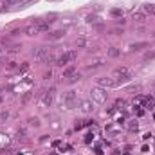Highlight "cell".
<instances>
[{
	"label": "cell",
	"instance_id": "4",
	"mask_svg": "<svg viewBox=\"0 0 155 155\" xmlns=\"http://www.w3.org/2000/svg\"><path fill=\"white\" fill-rule=\"evenodd\" d=\"M92 97H94L97 103H105V101H107V97H108V94H107V88L96 87V88L92 90Z\"/></svg>",
	"mask_w": 155,
	"mask_h": 155
},
{
	"label": "cell",
	"instance_id": "13",
	"mask_svg": "<svg viewBox=\"0 0 155 155\" xmlns=\"http://www.w3.org/2000/svg\"><path fill=\"white\" fill-rule=\"evenodd\" d=\"M7 117H9V112H7V110H2V112H0V123H4Z\"/></svg>",
	"mask_w": 155,
	"mask_h": 155
},
{
	"label": "cell",
	"instance_id": "12",
	"mask_svg": "<svg viewBox=\"0 0 155 155\" xmlns=\"http://www.w3.org/2000/svg\"><path fill=\"white\" fill-rule=\"evenodd\" d=\"M72 74H74V67H69V69L63 71V78H71Z\"/></svg>",
	"mask_w": 155,
	"mask_h": 155
},
{
	"label": "cell",
	"instance_id": "8",
	"mask_svg": "<svg viewBox=\"0 0 155 155\" xmlns=\"http://www.w3.org/2000/svg\"><path fill=\"white\" fill-rule=\"evenodd\" d=\"M65 33H67L65 29H58V31H52V33H49V35H47V40H49V41H56V40L63 38V36H65Z\"/></svg>",
	"mask_w": 155,
	"mask_h": 155
},
{
	"label": "cell",
	"instance_id": "15",
	"mask_svg": "<svg viewBox=\"0 0 155 155\" xmlns=\"http://www.w3.org/2000/svg\"><path fill=\"white\" fill-rule=\"evenodd\" d=\"M108 56L116 58V56H119V51H117V49H110V51H108Z\"/></svg>",
	"mask_w": 155,
	"mask_h": 155
},
{
	"label": "cell",
	"instance_id": "3",
	"mask_svg": "<svg viewBox=\"0 0 155 155\" xmlns=\"http://www.w3.org/2000/svg\"><path fill=\"white\" fill-rule=\"evenodd\" d=\"M76 56H78V54L74 52V51H67V52H63V54L58 58V61H56V63H58V65H61V67H63V65H69V63H72V61L76 60Z\"/></svg>",
	"mask_w": 155,
	"mask_h": 155
},
{
	"label": "cell",
	"instance_id": "6",
	"mask_svg": "<svg viewBox=\"0 0 155 155\" xmlns=\"http://www.w3.org/2000/svg\"><path fill=\"white\" fill-rule=\"evenodd\" d=\"M35 58H36L38 61H49V60H51V51H49L47 47H40L38 51L35 52Z\"/></svg>",
	"mask_w": 155,
	"mask_h": 155
},
{
	"label": "cell",
	"instance_id": "7",
	"mask_svg": "<svg viewBox=\"0 0 155 155\" xmlns=\"http://www.w3.org/2000/svg\"><path fill=\"white\" fill-rule=\"evenodd\" d=\"M96 85L97 87H101V88H107V87H117L116 79L110 76V78H97L96 79Z\"/></svg>",
	"mask_w": 155,
	"mask_h": 155
},
{
	"label": "cell",
	"instance_id": "1",
	"mask_svg": "<svg viewBox=\"0 0 155 155\" xmlns=\"http://www.w3.org/2000/svg\"><path fill=\"white\" fill-rule=\"evenodd\" d=\"M112 78L116 79L117 87H119V85H124V83L132 81V78H134V74H132V71H130L128 67H119V69H116V71H114V74H112Z\"/></svg>",
	"mask_w": 155,
	"mask_h": 155
},
{
	"label": "cell",
	"instance_id": "14",
	"mask_svg": "<svg viewBox=\"0 0 155 155\" xmlns=\"http://www.w3.org/2000/svg\"><path fill=\"white\" fill-rule=\"evenodd\" d=\"M143 47H146V43H144V41H143V43H134V45H132V49H134V51H141Z\"/></svg>",
	"mask_w": 155,
	"mask_h": 155
},
{
	"label": "cell",
	"instance_id": "5",
	"mask_svg": "<svg viewBox=\"0 0 155 155\" xmlns=\"http://www.w3.org/2000/svg\"><path fill=\"white\" fill-rule=\"evenodd\" d=\"M40 99H41V105H43V107H51V105H52V99H54V88L43 90Z\"/></svg>",
	"mask_w": 155,
	"mask_h": 155
},
{
	"label": "cell",
	"instance_id": "11",
	"mask_svg": "<svg viewBox=\"0 0 155 155\" xmlns=\"http://www.w3.org/2000/svg\"><path fill=\"white\" fill-rule=\"evenodd\" d=\"M132 20H135V22H144V20H146V15H144L143 11H137V13L132 15Z\"/></svg>",
	"mask_w": 155,
	"mask_h": 155
},
{
	"label": "cell",
	"instance_id": "10",
	"mask_svg": "<svg viewBox=\"0 0 155 155\" xmlns=\"http://www.w3.org/2000/svg\"><path fill=\"white\" fill-rule=\"evenodd\" d=\"M92 110H94V105H92L90 101H83V103H81V112H83V114H90Z\"/></svg>",
	"mask_w": 155,
	"mask_h": 155
},
{
	"label": "cell",
	"instance_id": "9",
	"mask_svg": "<svg viewBox=\"0 0 155 155\" xmlns=\"http://www.w3.org/2000/svg\"><path fill=\"white\" fill-rule=\"evenodd\" d=\"M141 11L148 16V15H155V4H144L143 7H141Z\"/></svg>",
	"mask_w": 155,
	"mask_h": 155
},
{
	"label": "cell",
	"instance_id": "2",
	"mask_svg": "<svg viewBox=\"0 0 155 155\" xmlns=\"http://www.w3.org/2000/svg\"><path fill=\"white\" fill-rule=\"evenodd\" d=\"M78 103V94L74 90H71V92H67L65 96H63V107L67 108V110H71V108H74Z\"/></svg>",
	"mask_w": 155,
	"mask_h": 155
}]
</instances>
